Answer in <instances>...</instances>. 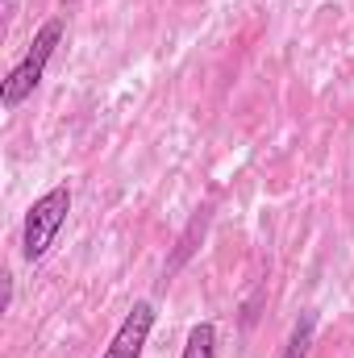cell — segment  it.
I'll return each mask as SVG.
<instances>
[{
    "label": "cell",
    "instance_id": "obj_1",
    "mask_svg": "<svg viewBox=\"0 0 354 358\" xmlns=\"http://www.w3.org/2000/svg\"><path fill=\"white\" fill-rule=\"evenodd\" d=\"M63 38H67V17H50V21H42V25H38V34H34L29 50H25V55L8 67V76L0 80V108H4V113L21 108L34 92L42 88L46 67H50L55 50L63 46Z\"/></svg>",
    "mask_w": 354,
    "mask_h": 358
},
{
    "label": "cell",
    "instance_id": "obj_2",
    "mask_svg": "<svg viewBox=\"0 0 354 358\" xmlns=\"http://www.w3.org/2000/svg\"><path fill=\"white\" fill-rule=\"evenodd\" d=\"M71 200H76L71 183H55V187H46V192L29 204L25 221H21V259H25L29 267L42 263V259L50 255V246L59 242V234H63V225H67V213H71Z\"/></svg>",
    "mask_w": 354,
    "mask_h": 358
},
{
    "label": "cell",
    "instance_id": "obj_3",
    "mask_svg": "<svg viewBox=\"0 0 354 358\" xmlns=\"http://www.w3.org/2000/svg\"><path fill=\"white\" fill-rule=\"evenodd\" d=\"M155 321H159L155 300H138V304L121 317V325L113 329V338H108V346H104L100 358H142L150 334H155Z\"/></svg>",
    "mask_w": 354,
    "mask_h": 358
},
{
    "label": "cell",
    "instance_id": "obj_4",
    "mask_svg": "<svg viewBox=\"0 0 354 358\" xmlns=\"http://www.w3.org/2000/svg\"><path fill=\"white\" fill-rule=\"evenodd\" d=\"M313 342H317V313L304 308V313L296 317V325L288 329V338H283V346H279V358H309L313 355Z\"/></svg>",
    "mask_w": 354,
    "mask_h": 358
},
{
    "label": "cell",
    "instance_id": "obj_5",
    "mask_svg": "<svg viewBox=\"0 0 354 358\" xmlns=\"http://www.w3.org/2000/svg\"><path fill=\"white\" fill-rule=\"evenodd\" d=\"M204 229H208V213H196L192 221H187V229L179 234V242H176V255H171V263L163 267V279H171L192 255H196V238H204Z\"/></svg>",
    "mask_w": 354,
    "mask_h": 358
},
{
    "label": "cell",
    "instance_id": "obj_6",
    "mask_svg": "<svg viewBox=\"0 0 354 358\" xmlns=\"http://www.w3.org/2000/svg\"><path fill=\"white\" fill-rule=\"evenodd\" d=\"M217 342H221L217 325L213 321H196L187 329V338H183V355L179 358H217Z\"/></svg>",
    "mask_w": 354,
    "mask_h": 358
},
{
    "label": "cell",
    "instance_id": "obj_7",
    "mask_svg": "<svg viewBox=\"0 0 354 358\" xmlns=\"http://www.w3.org/2000/svg\"><path fill=\"white\" fill-rule=\"evenodd\" d=\"M4 313L13 308V271H4V304H0Z\"/></svg>",
    "mask_w": 354,
    "mask_h": 358
}]
</instances>
